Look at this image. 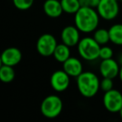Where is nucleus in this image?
<instances>
[{"label":"nucleus","instance_id":"obj_1","mask_svg":"<svg viewBox=\"0 0 122 122\" xmlns=\"http://www.w3.org/2000/svg\"><path fill=\"white\" fill-rule=\"evenodd\" d=\"M100 15L90 7H81L75 14V25L82 33L90 34L97 29Z\"/></svg>","mask_w":122,"mask_h":122},{"label":"nucleus","instance_id":"obj_2","mask_svg":"<svg viewBox=\"0 0 122 122\" xmlns=\"http://www.w3.org/2000/svg\"><path fill=\"white\" fill-rule=\"evenodd\" d=\"M76 79L79 92L85 98L94 97L100 89V81L98 76L91 71H83Z\"/></svg>","mask_w":122,"mask_h":122},{"label":"nucleus","instance_id":"obj_3","mask_svg":"<svg viewBox=\"0 0 122 122\" xmlns=\"http://www.w3.org/2000/svg\"><path fill=\"white\" fill-rule=\"evenodd\" d=\"M100 46L93 37H85L80 40L77 49L79 54L85 60L94 61L100 58Z\"/></svg>","mask_w":122,"mask_h":122},{"label":"nucleus","instance_id":"obj_4","mask_svg":"<svg viewBox=\"0 0 122 122\" xmlns=\"http://www.w3.org/2000/svg\"><path fill=\"white\" fill-rule=\"evenodd\" d=\"M63 110V101L58 95H50L45 97L40 105V111L44 117L56 118Z\"/></svg>","mask_w":122,"mask_h":122},{"label":"nucleus","instance_id":"obj_5","mask_svg":"<svg viewBox=\"0 0 122 122\" xmlns=\"http://www.w3.org/2000/svg\"><path fill=\"white\" fill-rule=\"evenodd\" d=\"M57 40L51 34H44L38 39L36 49L43 57H49L53 55L57 47Z\"/></svg>","mask_w":122,"mask_h":122},{"label":"nucleus","instance_id":"obj_6","mask_svg":"<svg viewBox=\"0 0 122 122\" xmlns=\"http://www.w3.org/2000/svg\"><path fill=\"white\" fill-rule=\"evenodd\" d=\"M96 10L100 18L110 21L115 19L118 16L120 6L116 0H100Z\"/></svg>","mask_w":122,"mask_h":122},{"label":"nucleus","instance_id":"obj_7","mask_svg":"<svg viewBox=\"0 0 122 122\" xmlns=\"http://www.w3.org/2000/svg\"><path fill=\"white\" fill-rule=\"evenodd\" d=\"M105 108L111 113H119L122 108V94L119 90L112 89L105 92L103 96Z\"/></svg>","mask_w":122,"mask_h":122},{"label":"nucleus","instance_id":"obj_8","mask_svg":"<svg viewBox=\"0 0 122 122\" xmlns=\"http://www.w3.org/2000/svg\"><path fill=\"white\" fill-rule=\"evenodd\" d=\"M70 76L65 70H56L50 77V85L55 91L63 92L70 86Z\"/></svg>","mask_w":122,"mask_h":122},{"label":"nucleus","instance_id":"obj_9","mask_svg":"<svg viewBox=\"0 0 122 122\" xmlns=\"http://www.w3.org/2000/svg\"><path fill=\"white\" fill-rule=\"evenodd\" d=\"M120 69L119 62L115 61L112 58L102 59L100 64V73L102 77L105 78L115 79V77L119 76Z\"/></svg>","mask_w":122,"mask_h":122},{"label":"nucleus","instance_id":"obj_10","mask_svg":"<svg viewBox=\"0 0 122 122\" xmlns=\"http://www.w3.org/2000/svg\"><path fill=\"white\" fill-rule=\"evenodd\" d=\"M80 31L78 29L76 26L69 25L63 29L61 32V40L62 43L68 45L69 47H74L78 45L80 40Z\"/></svg>","mask_w":122,"mask_h":122},{"label":"nucleus","instance_id":"obj_11","mask_svg":"<svg viewBox=\"0 0 122 122\" xmlns=\"http://www.w3.org/2000/svg\"><path fill=\"white\" fill-rule=\"evenodd\" d=\"M22 59V52L20 49L15 47L6 49L1 55V64L14 67L19 65Z\"/></svg>","mask_w":122,"mask_h":122},{"label":"nucleus","instance_id":"obj_12","mask_svg":"<svg viewBox=\"0 0 122 122\" xmlns=\"http://www.w3.org/2000/svg\"><path fill=\"white\" fill-rule=\"evenodd\" d=\"M63 70L70 77L77 78L83 72V65L79 59L75 57H70L63 63Z\"/></svg>","mask_w":122,"mask_h":122},{"label":"nucleus","instance_id":"obj_13","mask_svg":"<svg viewBox=\"0 0 122 122\" xmlns=\"http://www.w3.org/2000/svg\"><path fill=\"white\" fill-rule=\"evenodd\" d=\"M44 12L48 17L56 19L63 14V8L59 0H46L43 5Z\"/></svg>","mask_w":122,"mask_h":122},{"label":"nucleus","instance_id":"obj_14","mask_svg":"<svg viewBox=\"0 0 122 122\" xmlns=\"http://www.w3.org/2000/svg\"><path fill=\"white\" fill-rule=\"evenodd\" d=\"M70 47L66 45L65 44L62 43L60 44H58L54 52V57L56 61L59 63L63 64L65 61H66L70 57Z\"/></svg>","mask_w":122,"mask_h":122},{"label":"nucleus","instance_id":"obj_15","mask_svg":"<svg viewBox=\"0 0 122 122\" xmlns=\"http://www.w3.org/2000/svg\"><path fill=\"white\" fill-rule=\"evenodd\" d=\"M110 42L115 45H122V24H115L109 29Z\"/></svg>","mask_w":122,"mask_h":122},{"label":"nucleus","instance_id":"obj_16","mask_svg":"<svg viewBox=\"0 0 122 122\" xmlns=\"http://www.w3.org/2000/svg\"><path fill=\"white\" fill-rule=\"evenodd\" d=\"M15 78V71L14 67L2 65L0 68V80L4 83H11Z\"/></svg>","mask_w":122,"mask_h":122},{"label":"nucleus","instance_id":"obj_17","mask_svg":"<svg viewBox=\"0 0 122 122\" xmlns=\"http://www.w3.org/2000/svg\"><path fill=\"white\" fill-rule=\"evenodd\" d=\"M63 11L69 14H75V13L80 9L79 0H60Z\"/></svg>","mask_w":122,"mask_h":122},{"label":"nucleus","instance_id":"obj_18","mask_svg":"<svg viewBox=\"0 0 122 122\" xmlns=\"http://www.w3.org/2000/svg\"><path fill=\"white\" fill-rule=\"evenodd\" d=\"M93 38L95 39L97 43L100 45L103 46L105 45L108 42H110V34H109V29H97L94 31Z\"/></svg>","mask_w":122,"mask_h":122},{"label":"nucleus","instance_id":"obj_19","mask_svg":"<svg viewBox=\"0 0 122 122\" xmlns=\"http://www.w3.org/2000/svg\"><path fill=\"white\" fill-rule=\"evenodd\" d=\"M34 0H13L14 5L19 10H28L34 4Z\"/></svg>","mask_w":122,"mask_h":122},{"label":"nucleus","instance_id":"obj_20","mask_svg":"<svg viewBox=\"0 0 122 122\" xmlns=\"http://www.w3.org/2000/svg\"><path fill=\"white\" fill-rule=\"evenodd\" d=\"M113 49L110 47L106 45H103L100 48V59H111L113 57Z\"/></svg>","mask_w":122,"mask_h":122},{"label":"nucleus","instance_id":"obj_21","mask_svg":"<svg viewBox=\"0 0 122 122\" xmlns=\"http://www.w3.org/2000/svg\"><path fill=\"white\" fill-rule=\"evenodd\" d=\"M113 87H114L113 79L105 78V77H103L102 80L100 81V89H101L103 91L106 92V91H109V90H112Z\"/></svg>","mask_w":122,"mask_h":122},{"label":"nucleus","instance_id":"obj_22","mask_svg":"<svg viewBox=\"0 0 122 122\" xmlns=\"http://www.w3.org/2000/svg\"><path fill=\"white\" fill-rule=\"evenodd\" d=\"M100 0H87V6L93 9H96L100 4Z\"/></svg>","mask_w":122,"mask_h":122},{"label":"nucleus","instance_id":"obj_23","mask_svg":"<svg viewBox=\"0 0 122 122\" xmlns=\"http://www.w3.org/2000/svg\"><path fill=\"white\" fill-rule=\"evenodd\" d=\"M80 7H88L87 6V0H79Z\"/></svg>","mask_w":122,"mask_h":122},{"label":"nucleus","instance_id":"obj_24","mask_svg":"<svg viewBox=\"0 0 122 122\" xmlns=\"http://www.w3.org/2000/svg\"><path fill=\"white\" fill-rule=\"evenodd\" d=\"M119 78H120V81L122 82V65L120 66V73H119Z\"/></svg>","mask_w":122,"mask_h":122},{"label":"nucleus","instance_id":"obj_25","mask_svg":"<svg viewBox=\"0 0 122 122\" xmlns=\"http://www.w3.org/2000/svg\"><path fill=\"white\" fill-rule=\"evenodd\" d=\"M119 64H120L122 65V53L120 54V57H119Z\"/></svg>","mask_w":122,"mask_h":122},{"label":"nucleus","instance_id":"obj_26","mask_svg":"<svg viewBox=\"0 0 122 122\" xmlns=\"http://www.w3.org/2000/svg\"><path fill=\"white\" fill-rule=\"evenodd\" d=\"M119 115H120V117L122 119V108H121V110L119 111Z\"/></svg>","mask_w":122,"mask_h":122},{"label":"nucleus","instance_id":"obj_27","mask_svg":"<svg viewBox=\"0 0 122 122\" xmlns=\"http://www.w3.org/2000/svg\"><path fill=\"white\" fill-rule=\"evenodd\" d=\"M116 1H118V2H120V1H122V0H116Z\"/></svg>","mask_w":122,"mask_h":122}]
</instances>
